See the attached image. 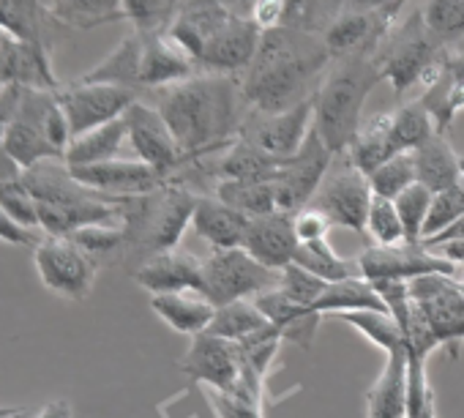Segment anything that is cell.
<instances>
[{"mask_svg": "<svg viewBox=\"0 0 464 418\" xmlns=\"http://www.w3.org/2000/svg\"><path fill=\"white\" fill-rule=\"evenodd\" d=\"M55 99H58V91L25 88L20 107H17V115L4 129V134H0V142H4L9 156L23 170H31V167L50 161V159H63V153L50 142V137L44 131L47 112L55 104Z\"/></svg>", "mask_w": 464, "mask_h": 418, "instance_id": "cell-10", "label": "cell"}, {"mask_svg": "<svg viewBox=\"0 0 464 418\" xmlns=\"http://www.w3.org/2000/svg\"><path fill=\"white\" fill-rule=\"evenodd\" d=\"M216 197L232 208H238L246 217H266V214H276V189L271 178H260V180H218L216 183Z\"/></svg>", "mask_w": 464, "mask_h": 418, "instance_id": "cell-36", "label": "cell"}, {"mask_svg": "<svg viewBox=\"0 0 464 418\" xmlns=\"http://www.w3.org/2000/svg\"><path fill=\"white\" fill-rule=\"evenodd\" d=\"M69 170L82 186L110 194V197L150 194V191L161 189L164 183H169L164 175H159L142 159H110V161H99V164H88V167H69Z\"/></svg>", "mask_w": 464, "mask_h": 418, "instance_id": "cell-19", "label": "cell"}, {"mask_svg": "<svg viewBox=\"0 0 464 418\" xmlns=\"http://www.w3.org/2000/svg\"><path fill=\"white\" fill-rule=\"evenodd\" d=\"M331 61L334 55L323 36L293 28L263 31L255 58L241 74L249 107L260 112H287L309 102Z\"/></svg>", "mask_w": 464, "mask_h": 418, "instance_id": "cell-2", "label": "cell"}, {"mask_svg": "<svg viewBox=\"0 0 464 418\" xmlns=\"http://www.w3.org/2000/svg\"><path fill=\"white\" fill-rule=\"evenodd\" d=\"M156 93V110L172 129L188 164L224 153L241 137L249 115L244 83L236 74L197 72Z\"/></svg>", "mask_w": 464, "mask_h": 418, "instance_id": "cell-1", "label": "cell"}, {"mask_svg": "<svg viewBox=\"0 0 464 418\" xmlns=\"http://www.w3.org/2000/svg\"><path fill=\"white\" fill-rule=\"evenodd\" d=\"M188 4H216V6H224V9H229V12H236V15L249 17L257 0H188Z\"/></svg>", "mask_w": 464, "mask_h": 418, "instance_id": "cell-59", "label": "cell"}, {"mask_svg": "<svg viewBox=\"0 0 464 418\" xmlns=\"http://www.w3.org/2000/svg\"><path fill=\"white\" fill-rule=\"evenodd\" d=\"M140 63H142V36L129 34L118 47L99 61L93 69H88L80 80L82 83H96V85H115L140 93Z\"/></svg>", "mask_w": 464, "mask_h": 418, "instance_id": "cell-31", "label": "cell"}, {"mask_svg": "<svg viewBox=\"0 0 464 418\" xmlns=\"http://www.w3.org/2000/svg\"><path fill=\"white\" fill-rule=\"evenodd\" d=\"M361 277L369 282L377 279H418L429 274H445V277H459V266L448 260L440 252H431L423 244H396V247H369L358 258Z\"/></svg>", "mask_w": 464, "mask_h": 418, "instance_id": "cell-15", "label": "cell"}, {"mask_svg": "<svg viewBox=\"0 0 464 418\" xmlns=\"http://www.w3.org/2000/svg\"><path fill=\"white\" fill-rule=\"evenodd\" d=\"M361 309H374V312H388L385 301L374 290V285L363 277H350L342 282H328L323 296L314 304V312L325 315H342V312H361Z\"/></svg>", "mask_w": 464, "mask_h": 418, "instance_id": "cell-33", "label": "cell"}, {"mask_svg": "<svg viewBox=\"0 0 464 418\" xmlns=\"http://www.w3.org/2000/svg\"><path fill=\"white\" fill-rule=\"evenodd\" d=\"M301 268H306L309 274L325 279V282H342L350 277H361L358 260H344L334 252V247L328 244V238L323 241H312V244H301L295 252V260Z\"/></svg>", "mask_w": 464, "mask_h": 418, "instance_id": "cell-39", "label": "cell"}, {"mask_svg": "<svg viewBox=\"0 0 464 418\" xmlns=\"http://www.w3.org/2000/svg\"><path fill=\"white\" fill-rule=\"evenodd\" d=\"M25 183L39 199V228L44 236H72L88 225L121 222V197L82 186L63 159L25 170Z\"/></svg>", "mask_w": 464, "mask_h": 418, "instance_id": "cell-4", "label": "cell"}, {"mask_svg": "<svg viewBox=\"0 0 464 418\" xmlns=\"http://www.w3.org/2000/svg\"><path fill=\"white\" fill-rule=\"evenodd\" d=\"M199 69L191 55L169 36H142V63H140V88L142 91H161L167 85L183 83L194 77Z\"/></svg>", "mask_w": 464, "mask_h": 418, "instance_id": "cell-24", "label": "cell"}, {"mask_svg": "<svg viewBox=\"0 0 464 418\" xmlns=\"http://www.w3.org/2000/svg\"><path fill=\"white\" fill-rule=\"evenodd\" d=\"M334 317H339L342 323H347L355 331H361L382 353H388L391 347H396V345L404 342V334H401L399 323L391 317V312L361 309V312H342V315H334Z\"/></svg>", "mask_w": 464, "mask_h": 418, "instance_id": "cell-43", "label": "cell"}, {"mask_svg": "<svg viewBox=\"0 0 464 418\" xmlns=\"http://www.w3.org/2000/svg\"><path fill=\"white\" fill-rule=\"evenodd\" d=\"M372 197L374 191L369 175L347 153H339L334 156L309 205L323 211L334 228H347L358 236H366V217H369Z\"/></svg>", "mask_w": 464, "mask_h": 418, "instance_id": "cell-7", "label": "cell"}, {"mask_svg": "<svg viewBox=\"0 0 464 418\" xmlns=\"http://www.w3.org/2000/svg\"><path fill=\"white\" fill-rule=\"evenodd\" d=\"M0 85L58 91L61 83L53 69V50L4 34L0 39Z\"/></svg>", "mask_w": 464, "mask_h": 418, "instance_id": "cell-22", "label": "cell"}, {"mask_svg": "<svg viewBox=\"0 0 464 418\" xmlns=\"http://www.w3.org/2000/svg\"><path fill=\"white\" fill-rule=\"evenodd\" d=\"M31 418H74V413L66 399H53L39 413H31Z\"/></svg>", "mask_w": 464, "mask_h": 418, "instance_id": "cell-58", "label": "cell"}, {"mask_svg": "<svg viewBox=\"0 0 464 418\" xmlns=\"http://www.w3.org/2000/svg\"><path fill=\"white\" fill-rule=\"evenodd\" d=\"M399 9H380V12H358V9H342L339 17L331 23V28L323 34L325 47L334 58L366 53L374 55L385 34L396 25Z\"/></svg>", "mask_w": 464, "mask_h": 418, "instance_id": "cell-20", "label": "cell"}, {"mask_svg": "<svg viewBox=\"0 0 464 418\" xmlns=\"http://www.w3.org/2000/svg\"><path fill=\"white\" fill-rule=\"evenodd\" d=\"M131 277L150 296H159V293H202L205 296L202 260L183 249L153 255L150 260L137 266Z\"/></svg>", "mask_w": 464, "mask_h": 418, "instance_id": "cell-21", "label": "cell"}, {"mask_svg": "<svg viewBox=\"0 0 464 418\" xmlns=\"http://www.w3.org/2000/svg\"><path fill=\"white\" fill-rule=\"evenodd\" d=\"M252 217L241 214L238 208L221 202L216 194H199L197 208L191 217V228L202 241L210 244V249H236L244 247L246 230Z\"/></svg>", "mask_w": 464, "mask_h": 418, "instance_id": "cell-26", "label": "cell"}, {"mask_svg": "<svg viewBox=\"0 0 464 418\" xmlns=\"http://www.w3.org/2000/svg\"><path fill=\"white\" fill-rule=\"evenodd\" d=\"M461 217H464V180L450 186V189H442V191L431 194L429 217H426V225H423V241L445 233Z\"/></svg>", "mask_w": 464, "mask_h": 418, "instance_id": "cell-48", "label": "cell"}, {"mask_svg": "<svg viewBox=\"0 0 464 418\" xmlns=\"http://www.w3.org/2000/svg\"><path fill=\"white\" fill-rule=\"evenodd\" d=\"M285 9H287V0H257L249 17L260 31H274L285 25Z\"/></svg>", "mask_w": 464, "mask_h": 418, "instance_id": "cell-53", "label": "cell"}, {"mask_svg": "<svg viewBox=\"0 0 464 418\" xmlns=\"http://www.w3.org/2000/svg\"><path fill=\"white\" fill-rule=\"evenodd\" d=\"M342 12V0H287L285 25L293 31L323 36Z\"/></svg>", "mask_w": 464, "mask_h": 418, "instance_id": "cell-41", "label": "cell"}, {"mask_svg": "<svg viewBox=\"0 0 464 418\" xmlns=\"http://www.w3.org/2000/svg\"><path fill=\"white\" fill-rule=\"evenodd\" d=\"M331 161H334V153L328 151V145L320 140V134L312 126L301 151L282 159L279 170L271 178L274 189H276L279 211L295 214V211H301V208H306L312 202L314 191L320 189Z\"/></svg>", "mask_w": 464, "mask_h": 418, "instance_id": "cell-11", "label": "cell"}, {"mask_svg": "<svg viewBox=\"0 0 464 418\" xmlns=\"http://www.w3.org/2000/svg\"><path fill=\"white\" fill-rule=\"evenodd\" d=\"M328 287L325 279L309 274L306 268H301L298 263H290L287 268H282V279H279V290L287 293L293 301L304 304V306H312L317 304V298L323 296V290Z\"/></svg>", "mask_w": 464, "mask_h": 418, "instance_id": "cell-50", "label": "cell"}, {"mask_svg": "<svg viewBox=\"0 0 464 418\" xmlns=\"http://www.w3.org/2000/svg\"><path fill=\"white\" fill-rule=\"evenodd\" d=\"M205 399L213 407L216 418H263V402H257L241 391L205 388Z\"/></svg>", "mask_w": 464, "mask_h": 418, "instance_id": "cell-51", "label": "cell"}, {"mask_svg": "<svg viewBox=\"0 0 464 418\" xmlns=\"http://www.w3.org/2000/svg\"><path fill=\"white\" fill-rule=\"evenodd\" d=\"M410 298L429 320L442 347L464 342V290L456 277L429 274L410 279Z\"/></svg>", "mask_w": 464, "mask_h": 418, "instance_id": "cell-13", "label": "cell"}, {"mask_svg": "<svg viewBox=\"0 0 464 418\" xmlns=\"http://www.w3.org/2000/svg\"><path fill=\"white\" fill-rule=\"evenodd\" d=\"M0 418H31V413H28V410H23V407H12L9 413H4Z\"/></svg>", "mask_w": 464, "mask_h": 418, "instance_id": "cell-61", "label": "cell"}, {"mask_svg": "<svg viewBox=\"0 0 464 418\" xmlns=\"http://www.w3.org/2000/svg\"><path fill=\"white\" fill-rule=\"evenodd\" d=\"M123 121H126V134H129V142H131L137 159L150 164L167 180H175L178 172L188 161H186V156H183L172 129L167 126L164 115L156 107H150V104L137 99L123 112Z\"/></svg>", "mask_w": 464, "mask_h": 418, "instance_id": "cell-12", "label": "cell"}, {"mask_svg": "<svg viewBox=\"0 0 464 418\" xmlns=\"http://www.w3.org/2000/svg\"><path fill=\"white\" fill-rule=\"evenodd\" d=\"M12 407H0V415H4V413H9Z\"/></svg>", "mask_w": 464, "mask_h": 418, "instance_id": "cell-62", "label": "cell"}, {"mask_svg": "<svg viewBox=\"0 0 464 418\" xmlns=\"http://www.w3.org/2000/svg\"><path fill=\"white\" fill-rule=\"evenodd\" d=\"M442 66H445L453 77L464 80V39L456 42V44H448V47L442 50Z\"/></svg>", "mask_w": 464, "mask_h": 418, "instance_id": "cell-56", "label": "cell"}, {"mask_svg": "<svg viewBox=\"0 0 464 418\" xmlns=\"http://www.w3.org/2000/svg\"><path fill=\"white\" fill-rule=\"evenodd\" d=\"M191 380L216 391H238L241 388V355L238 345L213 336L208 331L191 336L186 355L178 364Z\"/></svg>", "mask_w": 464, "mask_h": 418, "instance_id": "cell-18", "label": "cell"}, {"mask_svg": "<svg viewBox=\"0 0 464 418\" xmlns=\"http://www.w3.org/2000/svg\"><path fill=\"white\" fill-rule=\"evenodd\" d=\"M121 4L123 17L134 25V34L140 36L167 34L180 9V0H121Z\"/></svg>", "mask_w": 464, "mask_h": 418, "instance_id": "cell-40", "label": "cell"}, {"mask_svg": "<svg viewBox=\"0 0 464 418\" xmlns=\"http://www.w3.org/2000/svg\"><path fill=\"white\" fill-rule=\"evenodd\" d=\"M58 102L69 118V129L74 140L96 126L123 118V112L137 102V93L126 88H115V85H96V83L74 80L72 85L58 88Z\"/></svg>", "mask_w": 464, "mask_h": 418, "instance_id": "cell-14", "label": "cell"}, {"mask_svg": "<svg viewBox=\"0 0 464 418\" xmlns=\"http://www.w3.org/2000/svg\"><path fill=\"white\" fill-rule=\"evenodd\" d=\"M263 31L252 23V17L229 15L202 44L194 63L199 72H216V74H236L241 77L257 47H260Z\"/></svg>", "mask_w": 464, "mask_h": 418, "instance_id": "cell-16", "label": "cell"}, {"mask_svg": "<svg viewBox=\"0 0 464 418\" xmlns=\"http://www.w3.org/2000/svg\"><path fill=\"white\" fill-rule=\"evenodd\" d=\"M0 205H4L6 214L12 219H17L23 228L42 233V228H39V199L28 189L25 172L20 178H12V180L0 183Z\"/></svg>", "mask_w": 464, "mask_h": 418, "instance_id": "cell-49", "label": "cell"}, {"mask_svg": "<svg viewBox=\"0 0 464 418\" xmlns=\"http://www.w3.org/2000/svg\"><path fill=\"white\" fill-rule=\"evenodd\" d=\"M404 0H342V9L358 12H380V9H401Z\"/></svg>", "mask_w": 464, "mask_h": 418, "instance_id": "cell-57", "label": "cell"}, {"mask_svg": "<svg viewBox=\"0 0 464 418\" xmlns=\"http://www.w3.org/2000/svg\"><path fill=\"white\" fill-rule=\"evenodd\" d=\"M442 50L445 47L426 28L423 15L415 12L385 34L374 50V63L396 93H407L412 85L431 83L442 66Z\"/></svg>", "mask_w": 464, "mask_h": 418, "instance_id": "cell-6", "label": "cell"}, {"mask_svg": "<svg viewBox=\"0 0 464 418\" xmlns=\"http://www.w3.org/2000/svg\"><path fill=\"white\" fill-rule=\"evenodd\" d=\"M23 91H25V88H20V85H0V134H4V129H6V126L12 123V118L17 115Z\"/></svg>", "mask_w": 464, "mask_h": 418, "instance_id": "cell-55", "label": "cell"}, {"mask_svg": "<svg viewBox=\"0 0 464 418\" xmlns=\"http://www.w3.org/2000/svg\"><path fill=\"white\" fill-rule=\"evenodd\" d=\"M0 241H6V244H14V247H36L42 238L36 230H28L23 228L17 219H12L6 214V208L0 205Z\"/></svg>", "mask_w": 464, "mask_h": 418, "instance_id": "cell-54", "label": "cell"}, {"mask_svg": "<svg viewBox=\"0 0 464 418\" xmlns=\"http://www.w3.org/2000/svg\"><path fill=\"white\" fill-rule=\"evenodd\" d=\"M382 80L374 55L355 53L334 58L325 69L312 104H314V131L328 145L334 156L347 153L353 145L369 93Z\"/></svg>", "mask_w": 464, "mask_h": 418, "instance_id": "cell-3", "label": "cell"}, {"mask_svg": "<svg viewBox=\"0 0 464 418\" xmlns=\"http://www.w3.org/2000/svg\"><path fill=\"white\" fill-rule=\"evenodd\" d=\"M366 238L372 241V247H396L407 241L393 199L377 194L372 197L369 217H366Z\"/></svg>", "mask_w": 464, "mask_h": 418, "instance_id": "cell-46", "label": "cell"}, {"mask_svg": "<svg viewBox=\"0 0 464 418\" xmlns=\"http://www.w3.org/2000/svg\"><path fill=\"white\" fill-rule=\"evenodd\" d=\"M77 247H82L96 263L110 260L118 255H126V230L121 222H107V225H88L80 228L77 233L69 236Z\"/></svg>", "mask_w": 464, "mask_h": 418, "instance_id": "cell-45", "label": "cell"}, {"mask_svg": "<svg viewBox=\"0 0 464 418\" xmlns=\"http://www.w3.org/2000/svg\"><path fill=\"white\" fill-rule=\"evenodd\" d=\"M197 197L188 186L169 180L150 194L121 197V225L126 230V255L142 266L153 255L178 249L191 225Z\"/></svg>", "mask_w": 464, "mask_h": 418, "instance_id": "cell-5", "label": "cell"}, {"mask_svg": "<svg viewBox=\"0 0 464 418\" xmlns=\"http://www.w3.org/2000/svg\"><path fill=\"white\" fill-rule=\"evenodd\" d=\"M420 15L442 47L464 39V0H423Z\"/></svg>", "mask_w": 464, "mask_h": 418, "instance_id": "cell-42", "label": "cell"}, {"mask_svg": "<svg viewBox=\"0 0 464 418\" xmlns=\"http://www.w3.org/2000/svg\"><path fill=\"white\" fill-rule=\"evenodd\" d=\"M301 241L295 236V225H293V214L276 211V214H266V217H255L249 222L246 238H244V249L260 260L263 266L282 271L295 260Z\"/></svg>", "mask_w": 464, "mask_h": 418, "instance_id": "cell-23", "label": "cell"}, {"mask_svg": "<svg viewBox=\"0 0 464 418\" xmlns=\"http://www.w3.org/2000/svg\"><path fill=\"white\" fill-rule=\"evenodd\" d=\"M202 268H205V298L213 306L255 298L266 290L279 287L282 279V271L263 266L244 247L213 249L202 260Z\"/></svg>", "mask_w": 464, "mask_h": 418, "instance_id": "cell-8", "label": "cell"}, {"mask_svg": "<svg viewBox=\"0 0 464 418\" xmlns=\"http://www.w3.org/2000/svg\"><path fill=\"white\" fill-rule=\"evenodd\" d=\"M347 156L369 175L374 167H380L382 161L399 156V148L393 142V134H391V112H382V115H374L372 121L361 123L353 145L347 148Z\"/></svg>", "mask_w": 464, "mask_h": 418, "instance_id": "cell-34", "label": "cell"}, {"mask_svg": "<svg viewBox=\"0 0 464 418\" xmlns=\"http://www.w3.org/2000/svg\"><path fill=\"white\" fill-rule=\"evenodd\" d=\"M293 225H295V236H298L301 244L323 241V238H328V233L334 228L331 219L323 211H317L314 205H306V208H301V211H295Z\"/></svg>", "mask_w": 464, "mask_h": 418, "instance_id": "cell-52", "label": "cell"}, {"mask_svg": "<svg viewBox=\"0 0 464 418\" xmlns=\"http://www.w3.org/2000/svg\"><path fill=\"white\" fill-rule=\"evenodd\" d=\"M369 183H372V191L377 197L396 199L404 189H410L412 183H418V172H415L412 153H399V156L382 161L380 167H374L369 172Z\"/></svg>", "mask_w": 464, "mask_h": 418, "instance_id": "cell-44", "label": "cell"}, {"mask_svg": "<svg viewBox=\"0 0 464 418\" xmlns=\"http://www.w3.org/2000/svg\"><path fill=\"white\" fill-rule=\"evenodd\" d=\"M0 39H4V28H0Z\"/></svg>", "mask_w": 464, "mask_h": 418, "instance_id": "cell-63", "label": "cell"}, {"mask_svg": "<svg viewBox=\"0 0 464 418\" xmlns=\"http://www.w3.org/2000/svg\"><path fill=\"white\" fill-rule=\"evenodd\" d=\"M150 309L178 334L197 336L208 331L216 306L202 293H159L150 298Z\"/></svg>", "mask_w": 464, "mask_h": 418, "instance_id": "cell-30", "label": "cell"}, {"mask_svg": "<svg viewBox=\"0 0 464 418\" xmlns=\"http://www.w3.org/2000/svg\"><path fill=\"white\" fill-rule=\"evenodd\" d=\"M407 339L385 353V366L366 396V418H407Z\"/></svg>", "mask_w": 464, "mask_h": 418, "instance_id": "cell-27", "label": "cell"}, {"mask_svg": "<svg viewBox=\"0 0 464 418\" xmlns=\"http://www.w3.org/2000/svg\"><path fill=\"white\" fill-rule=\"evenodd\" d=\"M34 266L42 285L69 301H85L99 271V263L69 236H42L34 247Z\"/></svg>", "mask_w": 464, "mask_h": 418, "instance_id": "cell-9", "label": "cell"}, {"mask_svg": "<svg viewBox=\"0 0 464 418\" xmlns=\"http://www.w3.org/2000/svg\"><path fill=\"white\" fill-rule=\"evenodd\" d=\"M255 304L268 317V323L282 334L285 342H293L301 350H312L314 336H317L320 323H323V315L320 312H314L312 306H304V304L293 301L279 287L255 296Z\"/></svg>", "mask_w": 464, "mask_h": 418, "instance_id": "cell-25", "label": "cell"}, {"mask_svg": "<svg viewBox=\"0 0 464 418\" xmlns=\"http://www.w3.org/2000/svg\"><path fill=\"white\" fill-rule=\"evenodd\" d=\"M271 326L268 317L260 312V306L255 304V298H244V301H232L224 306H216V315L208 326V334L229 339V342H241L249 334L260 331Z\"/></svg>", "mask_w": 464, "mask_h": 418, "instance_id": "cell-38", "label": "cell"}, {"mask_svg": "<svg viewBox=\"0 0 464 418\" xmlns=\"http://www.w3.org/2000/svg\"><path fill=\"white\" fill-rule=\"evenodd\" d=\"M423 88L426 91L420 96V104L429 110V115L434 121V129L440 134H445L450 129V123L464 110V80L453 77L445 66H440V72Z\"/></svg>", "mask_w": 464, "mask_h": 418, "instance_id": "cell-35", "label": "cell"}, {"mask_svg": "<svg viewBox=\"0 0 464 418\" xmlns=\"http://www.w3.org/2000/svg\"><path fill=\"white\" fill-rule=\"evenodd\" d=\"M437 252L445 255L448 260H453V263L459 266V271L464 268V238L450 241V244H442V247H437Z\"/></svg>", "mask_w": 464, "mask_h": 418, "instance_id": "cell-60", "label": "cell"}, {"mask_svg": "<svg viewBox=\"0 0 464 418\" xmlns=\"http://www.w3.org/2000/svg\"><path fill=\"white\" fill-rule=\"evenodd\" d=\"M53 15L63 28L74 31H91L126 20L121 0H53Z\"/></svg>", "mask_w": 464, "mask_h": 418, "instance_id": "cell-37", "label": "cell"}, {"mask_svg": "<svg viewBox=\"0 0 464 418\" xmlns=\"http://www.w3.org/2000/svg\"><path fill=\"white\" fill-rule=\"evenodd\" d=\"M418 183H423L431 194L450 189L464 180V159L450 148L445 134L434 131L426 142L412 151Z\"/></svg>", "mask_w": 464, "mask_h": 418, "instance_id": "cell-29", "label": "cell"}, {"mask_svg": "<svg viewBox=\"0 0 464 418\" xmlns=\"http://www.w3.org/2000/svg\"><path fill=\"white\" fill-rule=\"evenodd\" d=\"M129 140L126 134V121L115 118L104 126H96L80 137H74L66 148L63 161L69 167H88V164H99V161H110L118 159L123 142Z\"/></svg>", "mask_w": 464, "mask_h": 418, "instance_id": "cell-32", "label": "cell"}, {"mask_svg": "<svg viewBox=\"0 0 464 418\" xmlns=\"http://www.w3.org/2000/svg\"><path fill=\"white\" fill-rule=\"evenodd\" d=\"M314 123V104L301 102L298 107L287 110V112H260V110H249L241 137L249 140L252 145L263 148L271 156L287 159L293 153L301 151V145L306 142L309 131Z\"/></svg>", "mask_w": 464, "mask_h": 418, "instance_id": "cell-17", "label": "cell"}, {"mask_svg": "<svg viewBox=\"0 0 464 418\" xmlns=\"http://www.w3.org/2000/svg\"><path fill=\"white\" fill-rule=\"evenodd\" d=\"M0 28L4 34L53 50L55 28H63L44 0H0Z\"/></svg>", "mask_w": 464, "mask_h": 418, "instance_id": "cell-28", "label": "cell"}, {"mask_svg": "<svg viewBox=\"0 0 464 418\" xmlns=\"http://www.w3.org/2000/svg\"><path fill=\"white\" fill-rule=\"evenodd\" d=\"M393 202H396V211H399L407 244H420L423 241V225L429 217V205H431V191L423 183H412Z\"/></svg>", "mask_w": 464, "mask_h": 418, "instance_id": "cell-47", "label": "cell"}]
</instances>
